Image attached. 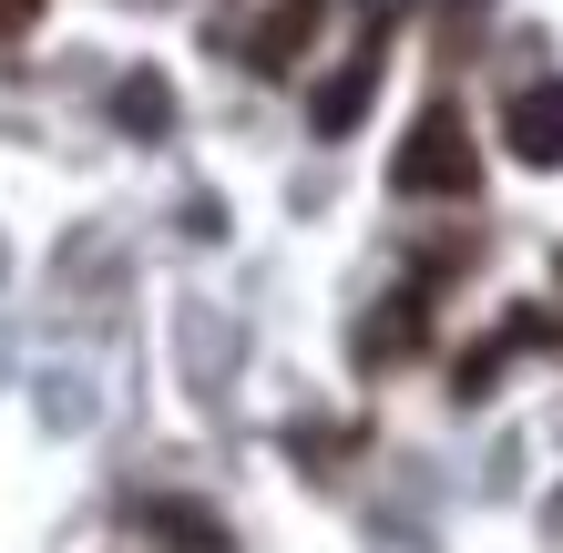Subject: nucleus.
<instances>
[{"label":"nucleus","mask_w":563,"mask_h":553,"mask_svg":"<svg viewBox=\"0 0 563 553\" xmlns=\"http://www.w3.org/2000/svg\"><path fill=\"white\" fill-rule=\"evenodd\" d=\"M31 21H42V0H0V42H21Z\"/></svg>","instance_id":"obj_6"},{"label":"nucleus","mask_w":563,"mask_h":553,"mask_svg":"<svg viewBox=\"0 0 563 553\" xmlns=\"http://www.w3.org/2000/svg\"><path fill=\"white\" fill-rule=\"evenodd\" d=\"M123 113H134V123H164V82H123Z\"/></svg>","instance_id":"obj_5"},{"label":"nucleus","mask_w":563,"mask_h":553,"mask_svg":"<svg viewBox=\"0 0 563 553\" xmlns=\"http://www.w3.org/2000/svg\"><path fill=\"white\" fill-rule=\"evenodd\" d=\"M369 92H379V31H369V52H349V73H339V82L318 92V134H349Z\"/></svg>","instance_id":"obj_4"},{"label":"nucleus","mask_w":563,"mask_h":553,"mask_svg":"<svg viewBox=\"0 0 563 553\" xmlns=\"http://www.w3.org/2000/svg\"><path fill=\"white\" fill-rule=\"evenodd\" d=\"M318 31H328V0H277V11L246 31V62H256V73H297Z\"/></svg>","instance_id":"obj_2"},{"label":"nucleus","mask_w":563,"mask_h":553,"mask_svg":"<svg viewBox=\"0 0 563 553\" xmlns=\"http://www.w3.org/2000/svg\"><path fill=\"white\" fill-rule=\"evenodd\" d=\"M389 185H400V195H472V185H482L472 123H461L451 103H430V113L410 123V144H400V165H389Z\"/></svg>","instance_id":"obj_1"},{"label":"nucleus","mask_w":563,"mask_h":553,"mask_svg":"<svg viewBox=\"0 0 563 553\" xmlns=\"http://www.w3.org/2000/svg\"><path fill=\"white\" fill-rule=\"evenodd\" d=\"M503 134L522 165H563V82H522L503 103Z\"/></svg>","instance_id":"obj_3"}]
</instances>
